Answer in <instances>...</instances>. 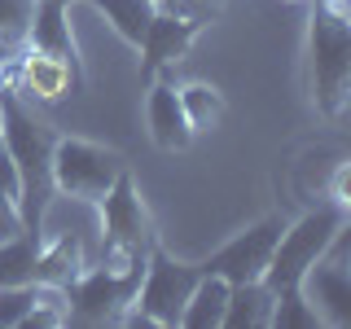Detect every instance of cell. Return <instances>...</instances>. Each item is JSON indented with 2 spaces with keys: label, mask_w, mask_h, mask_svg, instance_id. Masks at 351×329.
<instances>
[{
  "label": "cell",
  "mask_w": 351,
  "mask_h": 329,
  "mask_svg": "<svg viewBox=\"0 0 351 329\" xmlns=\"http://www.w3.org/2000/svg\"><path fill=\"white\" fill-rule=\"evenodd\" d=\"M343 224H347V211L338 202L307 211L303 219H294L290 228L281 224V237H277V246H272L268 268H263V285H268L272 294L294 290V285L303 281V272L312 268V263L325 259L329 241L338 237V228H343Z\"/></svg>",
  "instance_id": "6da1fadb"
},
{
  "label": "cell",
  "mask_w": 351,
  "mask_h": 329,
  "mask_svg": "<svg viewBox=\"0 0 351 329\" xmlns=\"http://www.w3.org/2000/svg\"><path fill=\"white\" fill-rule=\"evenodd\" d=\"M351 88V27L347 9H334L316 0L312 14V97L325 114H338L347 106Z\"/></svg>",
  "instance_id": "7a4b0ae2"
},
{
  "label": "cell",
  "mask_w": 351,
  "mask_h": 329,
  "mask_svg": "<svg viewBox=\"0 0 351 329\" xmlns=\"http://www.w3.org/2000/svg\"><path fill=\"white\" fill-rule=\"evenodd\" d=\"M123 167V154L106 149L97 141H80V136H62L49 149V180L53 189L71 202H101L106 189L119 180Z\"/></svg>",
  "instance_id": "3957f363"
},
{
  "label": "cell",
  "mask_w": 351,
  "mask_h": 329,
  "mask_svg": "<svg viewBox=\"0 0 351 329\" xmlns=\"http://www.w3.org/2000/svg\"><path fill=\"white\" fill-rule=\"evenodd\" d=\"M197 277H202V263H180L162 250H149L145 268H141V285L123 316L132 325H180V312Z\"/></svg>",
  "instance_id": "277c9868"
},
{
  "label": "cell",
  "mask_w": 351,
  "mask_h": 329,
  "mask_svg": "<svg viewBox=\"0 0 351 329\" xmlns=\"http://www.w3.org/2000/svg\"><path fill=\"white\" fill-rule=\"evenodd\" d=\"M141 268L145 263H128V268H88L66 285V325H114L123 321L132 307V294L141 285Z\"/></svg>",
  "instance_id": "5b68a950"
},
{
  "label": "cell",
  "mask_w": 351,
  "mask_h": 329,
  "mask_svg": "<svg viewBox=\"0 0 351 329\" xmlns=\"http://www.w3.org/2000/svg\"><path fill=\"white\" fill-rule=\"evenodd\" d=\"M101 263L110 268H128V263H145L149 255V215L145 202L136 197V184L123 171L114 184L106 189L101 202Z\"/></svg>",
  "instance_id": "8992f818"
},
{
  "label": "cell",
  "mask_w": 351,
  "mask_h": 329,
  "mask_svg": "<svg viewBox=\"0 0 351 329\" xmlns=\"http://www.w3.org/2000/svg\"><path fill=\"white\" fill-rule=\"evenodd\" d=\"M0 145H5V154L18 162V171H22V189H27V197H22V228H27L36 189L49 180V149H53V141L44 136L40 119L22 106V97L9 93V88H0Z\"/></svg>",
  "instance_id": "52a82bcc"
},
{
  "label": "cell",
  "mask_w": 351,
  "mask_h": 329,
  "mask_svg": "<svg viewBox=\"0 0 351 329\" xmlns=\"http://www.w3.org/2000/svg\"><path fill=\"white\" fill-rule=\"evenodd\" d=\"M277 237H281V219H263V224L237 233L233 241H224V246L202 263V272H211V277L228 281V285L263 281V268H268V259H272Z\"/></svg>",
  "instance_id": "ba28073f"
},
{
  "label": "cell",
  "mask_w": 351,
  "mask_h": 329,
  "mask_svg": "<svg viewBox=\"0 0 351 329\" xmlns=\"http://www.w3.org/2000/svg\"><path fill=\"white\" fill-rule=\"evenodd\" d=\"M75 84V66L66 58H53V53H40V49H27L22 58L9 53L0 62V88L18 97H36V101H58V97L71 93Z\"/></svg>",
  "instance_id": "9c48e42d"
},
{
  "label": "cell",
  "mask_w": 351,
  "mask_h": 329,
  "mask_svg": "<svg viewBox=\"0 0 351 329\" xmlns=\"http://www.w3.org/2000/svg\"><path fill=\"white\" fill-rule=\"evenodd\" d=\"M299 294L307 299V307L316 312V321L329 329L351 325V268L334 259H321L303 272Z\"/></svg>",
  "instance_id": "30bf717a"
},
{
  "label": "cell",
  "mask_w": 351,
  "mask_h": 329,
  "mask_svg": "<svg viewBox=\"0 0 351 329\" xmlns=\"http://www.w3.org/2000/svg\"><path fill=\"white\" fill-rule=\"evenodd\" d=\"M193 36H197V22L176 18V14H158V9H154L145 36H141V44H136V49H141V80L154 84V75H158L162 66L180 62L184 53H189Z\"/></svg>",
  "instance_id": "8fae6325"
},
{
  "label": "cell",
  "mask_w": 351,
  "mask_h": 329,
  "mask_svg": "<svg viewBox=\"0 0 351 329\" xmlns=\"http://www.w3.org/2000/svg\"><path fill=\"white\" fill-rule=\"evenodd\" d=\"M145 119H149V136L158 149H184L193 141V127L189 119H184V106H180V93H176L171 84H149V97H145Z\"/></svg>",
  "instance_id": "7c38bea8"
},
{
  "label": "cell",
  "mask_w": 351,
  "mask_h": 329,
  "mask_svg": "<svg viewBox=\"0 0 351 329\" xmlns=\"http://www.w3.org/2000/svg\"><path fill=\"white\" fill-rule=\"evenodd\" d=\"M22 44L71 62L75 58V40H71V22H66V0H31V18H27Z\"/></svg>",
  "instance_id": "4fadbf2b"
},
{
  "label": "cell",
  "mask_w": 351,
  "mask_h": 329,
  "mask_svg": "<svg viewBox=\"0 0 351 329\" xmlns=\"http://www.w3.org/2000/svg\"><path fill=\"white\" fill-rule=\"evenodd\" d=\"M88 268V250L80 233H58L49 246H40V268H36V285H53V290H66L80 272Z\"/></svg>",
  "instance_id": "5bb4252c"
},
{
  "label": "cell",
  "mask_w": 351,
  "mask_h": 329,
  "mask_svg": "<svg viewBox=\"0 0 351 329\" xmlns=\"http://www.w3.org/2000/svg\"><path fill=\"white\" fill-rule=\"evenodd\" d=\"M272 303H277V294H272L263 281L228 285L224 325H228V329H268V325H272Z\"/></svg>",
  "instance_id": "9a60e30c"
},
{
  "label": "cell",
  "mask_w": 351,
  "mask_h": 329,
  "mask_svg": "<svg viewBox=\"0 0 351 329\" xmlns=\"http://www.w3.org/2000/svg\"><path fill=\"white\" fill-rule=\"evenodd\" d=\"M224 307H228V281L202 272L189 303H184V312H180V325L184 329H219L224 325Z\"/></svg>",
  "instance_id": "2e32d148"
},
{
  "label": "cell",
  "mask_w": 351,
  "mask_h": 329,
  "mask_svg": "<svg viewBox=\"0 0 351 329\" xmlns=\"http://www.w3.org/2000/svg\"><path fill=\"white\" fill-rule=\"evenodd\" d=\"M40 268V237L18 228V233L0 237V285H36Z\"/></svg>",
  "instance_id": "e0dca14e"
},
{
  "label": "cell",
  "mask_w": 351,
  "mask_h": 329,
  "mask_svg": "<svg viewBox=\"0 0 351 329\" xmlns=\"http://www.w3.org/2000/svg\"><path fill=\"white\" fill-rule=\"evenodd\" d=\"M93 5L101 9L106 22L128 44H141V36H145V27H149V18H154V5H149V0H93Z\"/></svg>",
  "instance_id": "ac0fdd59"
},
{
  "label": "cell",
  "mask_w": 351,
  "mask_h": 329,
  "mask_svg": "<svg viewBox=\"0 0 351 329\" xmlns=\"http://www.w3.org/2000/svg\"><path fill=\"white\" fill-rule=\"evenodd\" d=\"M176 93H180L184 119H189L193 132H206L224 119V97H219L211 84H184V88H176Z\"/></svg>",
  "instance_id": "d6986e66"
},
{
  "label": "cell",
  "mask_w": 351,
  "mask_h": 329,
  "mask_svg": "<svg viewBox=\"0 0 351 329\" xmlns=\"http://www.w3.org/2000/svg\"><path fill=\"white\" fill-rule=\"evenodd\" d=\"M268 329H321L316 312L307 307V299L299 294V285L277 294V303H272V325Z\"/></svg>",
  "instance_id": "ffe728a7"
},
{
  "label": "cell",
  "mask_w": 351,
  "mask_h": 329,
  "mask_svg": "<svg viewBox=\"0 0 351 329\" xmlns=\"http://www.w3.org/2000/svg\"><path fill=\"white\" fill-rule=\"evenodd\" d=\"M40 285H0V329H22L36 307Z\"/></svg>",
  "instance_id": "44dd1931"
},
{
  "label": "cell",
  "mask_w": 351,
  "mask_h": 329,
  "mask_svg": "<svg viewBox=\"0 0 351 329\" xmlns=\"http://www.w3.org/2000/svg\"><path fill=\"white\" fill-rule=\"evenodd\" d=\"M27 18H31V0H0V44H5V49L22 44Z\"/></svg>",
  "instance_id": "7402d4cb"
},
{
  "label": "cell",
  "mask_w": 351,
  "mask_h": 329,
  "mask_svg": "<svg viewBox=\"0 0 351 329\" xmlns=\"http://www.w3.org/2000/svg\"><path fill=\"white\" fill-rule=\"evenodd\" d=\"M158 14H176V18H189L202 27L206 14H215V0H149Z\"/></svg>",
  "instance_id": "603a6c76"
},
{
  "label": "cell",
  "mask_w": 351,
  "mask_h": 329,
  "mask_svg": "<svg viewBox=\"0 0 351 329\" xmlns=\"http://www.w3.org/2000/svg\"><path fill=\"white\" fill-rule=\"evenodd\" d=\"M0 189H5L9 202H14L18 224H22V197H27V189H22V171H18V162L5 154V145H0Z\"/></svg>",
  "instance_id": "cb8c5ba5"
},
{
  "label": "cell",
  "mask_w": 351,
  "mask_h": 329,
  "mask_svg": "<svg viewBox=\"0 0 351 329\" xmlns=\"http://www.w3.org/2000/svg\"><path fill=\"white\" fill-rule=\"evenodd\" d=\"M0 219H18V211H14V202L5 197V189H0Z\"/></svg>",
  "instance_id": "d4e9b609"
},
{
  "label": "cell",
  "mask_w": 351,
  "mask_h": 329,
  "mask_svg": "<svg viewBox=\"0 0 351 329\" xmlns=\"http://www.w3.org/2000/svg\"><path fill=\"white\" fill-rule=\"evenodd\" d=\"M9 53H14V49H5V44H0V62H5V58H9Z\"/></svg>",
  "instance_id": "484cf974"
},
{
  "label": "cell",
  "mask_w": 351,
  "mask_h": 329,
  "mask_svg": "<svg viewBox=\"0 0 351 329\" xmlns=\"http://www.w3.org/2000/svg\"><path fill=\"white\" fill-rule=\"evenodd\" d=\"M281 5H307V0H281Z\"/></svg>",
  "instance_id": "4316f807"
},
{
  "label": "cell",
  "mask_w": 351,
  "mask_h": 329,
  "mask_svg": "<svg viewBox=\"0 0 351 329\" xmlns=\"http://www.w3.org/2000/svg\"><path fill=\"white\" fill-rule=\"evenodd\" d=\"M66 5H71V0H66Z\"/></svg>",
  "instance_id": "83f0119b"
}]
</instances>
